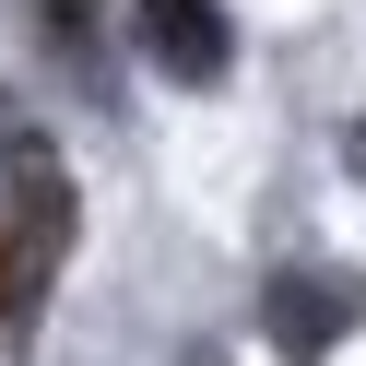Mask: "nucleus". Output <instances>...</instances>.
<instances>
[{
  "label": "nucleus",
  "instance_id": "obj_1",
  "mask_svg": "<svg viewBox=\"0 0 366 366\" xmlns=\"http://www.w3.org/2000/svg\"><path fill=\"white\" fill-rule=\"evenodd\" d=\"M0 166H12V201H0V355H24L59 260H71V177L12 107H0Z\"/></svg>",
  "mask_w": 366,
  "mask_h": 366
},
{
  "label": "nucleus",
  "instance_id": "obj_2",
  "mask_svg": "<svg viewBox=\"0 0 366 366\" xmlns=\"http://www.w3.org/2000/svg\"><path fill=\"white\" fill-rule=\"evenodd\" d=\"M355 319H366V284H355V272H307V260H295V272L260 284V331H272L284 366H319Z\"/></svg>",
  "mask_w": 366,
  "mask_h": 366
},
{
  "label": "nucleus",
  "instance_id": "obj_3",
  "mask_svg": "<svg viewBox=\"0 0 366 366\" xmlns=\"http://www.w3.org/2000/svg\"><path fill=\"white\" fill-rule=\"evenodd\" d=\"M130 24H142V59L166 83H224V59H237L224 0H130Z\"/></svg>",
  "mask_w": 366,
  "mask_h": 366
},
{
  "label": "nucleus",
  "instance_id": "obj_4",
  "mask_svg": "<svg viewBox=\"0 0 366 366\" xmlns=\"http://www.w3.org/2000/svg\"><path fill=\"white\" fill-rule=\"evenodd\" d=\"M24 12H36V36H48V48L71 59L83 83H95V59H107V24H95V0H24Z\"/></svg>",
  "mask_w": 366,
  "mask_h": 366
},
{
  "label": "nucleus",
  "instance_id": "obj_5",
  "mask_svg": "<svg viewBox=\"0 0 366 366\" xmlns=\"http://www.w3.org/2000/svg\"><path fill=\"white\" fill-rule=\"evenodd\" d=\"M342 154H355V166H366V130H355V142H342Z\"/></svg>",
  "mask_w": 366,
  "mask_h": 366
}]
</instances>
